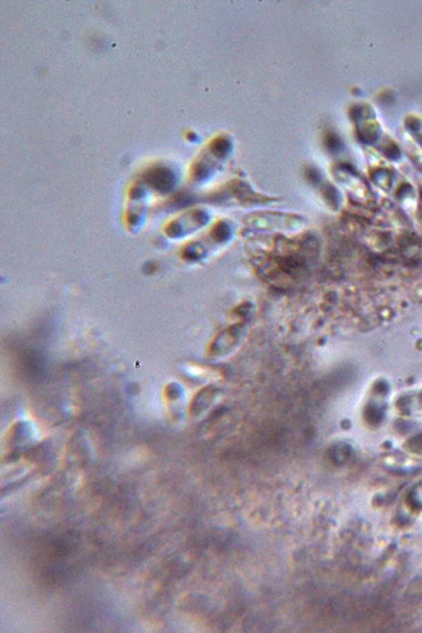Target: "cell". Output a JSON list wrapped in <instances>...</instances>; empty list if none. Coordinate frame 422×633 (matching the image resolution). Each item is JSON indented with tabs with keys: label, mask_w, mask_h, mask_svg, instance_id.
<instances>
[{
	"label": "cell",
	"mask_w": 422,
	"mask_h": 633,
	"mask_svg": "<svg viewBox=\"0 0 422 633\" xmlns=\"http://www.w3.org/2000/svg\"><path fill=\"white\" fill-rule=\"evenodd\" d=\"M146 183L159 192H168L175 186V174L165 167L151 168L144 174Z\"/></svg>",
	"instance_id": "obj_1"
}]
</instances>
